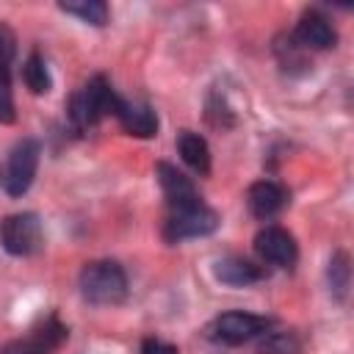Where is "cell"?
Instances as JSON below:
<instances>
[{
    "instance_id": "14",
    "label": "cell",
    "mask_w": 354,
    "mask_h": 354,
    "mask_svg": "<svg viewBox=\"0 0 354 354\" xmlns=\"http://www.w3.org/2000/svg\"><path fill=\"white\" fill-rule=\"evenodd\" d=\"M326 279H329L332 296L343 301L346 293H348V285H351V260H348V254H346L343 249L332 252L329 266H326Z\"/></svg>"
},
{
    "instance_id": "7",
    "label": "cell",
    "mask_w": 354,
    "mask_h": 354,
    "mask_svg": "<svg viewBox=\"0 0 354 354\" xmlns=\"http://www.w3.org/2000/svg\"><path fill=\"white\" fill-rule=\"evenodd\" d=\"M254 252L263 263L268 266H279V268H290L299 257V249H296V241L288 230L282 227H263L257 235H254Z\"/></svg>"
},
{
    "instance_id": "18",
    "label": "cell",
    "mask_w": 354,
    "mask_h": 354,
    "mask_svg": "<svg viewBox=\"0 0 354 354\" xmlns=\"http://www.w3.org/2000/svg\"><path fill=\"white\" fill-rule=\"evenodd\" d=\"M66 335H69V329H66V326L58 321V315H47V318H44V324H41V326H39V329H36L30 337H36V340H39V343H41V346L50 351V348L61 346Z\"/></svg>"
},
{
    "instance_id": "17",
    "label": "cell",
    "mask_w": 354,
    "mask_h": 354,
    "mask_svg": "<svg viewBox=\"0 0 354 354\" xmlns=\"http://www.w3.org/2000/svg\"><path fill=\"white\" fill-rule=\"evenodd\" d=\"M61 11L72 14V17H80L83 22L88 25H105L108 22V6L102 0H77V3H61L58 6Z\"/></svg>"
},
{
    "instance_id": "16",
    "label": "cell",
    "mask_w": 354,
    "mask_h": 354,
    "mask_svg": "<svg viewBox=\"0 0 354 354\" xmlns=\"http://www.w3.org/2000/svg\"><path fill=\"white\" fill-rule=\"evenodd\" d=\"M301 343L293 332H263L257 337V354H299Z\"/></svg>"
},
{
    "instance_id": "12",
    "label": "cell",
    "mask_w": 354,
    "mask_h": 354,
    "mask_svg": "<svg viewBox=\"0 0 354 354\" xmlns=\"http://www.w3.org/2000/svg\"><path fill=\"white\" fill-rule=\"evenodd\" d=\"M155 171H158V183H160V191H163L169 207H180V205H188V202L202 199V196L196 194L194 183H191L177 166L160 160V163L155 166Z\"/></svg>"
},
{
    "instance_id": "8",
    "label": "cell",
    "mask_w": 354,
    "mask_h": 354,
    "mask_svg": "<svg viewBox=\"0 0 354 354\" xmlns=\"http://www.w3.org/2000/svg\"><path fill=\"white\" fill-rule=\"evenodd\" d=\"M290 36L296 39V44L301 50H329L337 41V33H335L332 22L321 11H313V8L299 17L296 30Z\"/></svg>"
},
{
    "instance_id": "9",
    "label": "cell",
    "mask_w": 354,
    "mask_h": 354,
    "mask_svg": "<svg viewBox=\"0 0 354 354\" xmlns=\"http://www.w3.org/2000/svg\"><path fill=\"white\" fill-rule=\"evenodd\" d=\"M213 274H216V279L221 285H230V288H249V285H254V282H260V279L268 277L266 266H257L254 260L235 257V254L216 260Z\"/></svg>"
},
{
    "instance_id": "1",
    "label": "cell",
    "mask_w": 354,
    "mask_h": 354,
    "mask_svg": "<svg viewBox=\"0 0 354 354\" xmlns=\"http://www.w3.org/2000/svg\"><path fill=\"white\" fill-rule=\"evenodd\" d=\"M119 102V94L111 88V83L105 80V75H94L86 86H80L72 100H69V122L77 133H88L91 127L100 124V119L113 116Z\"/></svg>"
},
{
    "instance_id": "5",
    "label": "cell",
    "mask_w": 354,
    "mask_h": 354,
    "mask_svg": "<svg viewBox=\"0 0 354 354\" xmlns=\"http://www.w3.org/2000/svg\"><path fill=\"white\" fill-rule=\"evenodd\" d=\"M39 155H41V147L36 138H22L14 144L6 163V174H3V191L8 196H22L30 188L39 169Z\"/></svg>"
},
{
    "instance_id": "20",
    "label": "cell",
    "mask_w": 354,
    "mask_h": 354,
    "mask_svg": "<svg viewBox=\"0 0 354 354\" xmlns=\"http://www.w3.org/2000/svg\"><path fill=\"white\" fill-rule=\"evenodd\" d=\"M207 122L213 124V127H232L235 124V116H232V111H230V105L221 100V97H210L207 100Z\"/></svg>"
},
{
    "instance_id": "2",
    "label": "cell",
    "mask_w": 354,
    "mask_h": 354,
    "mask_svg": "<svg viewBox=\"0 0 354 354\" xmlns=\"http://www.w3.org/2000/svg\"><path fill=\"white\" fill-rule=\"evenodd\" d=\"M77 288H80V296L88 304L111 307V304L124 301L127 277H124V268L116 260H91L80 268Z\"/></svg>"
},
{
    "instance_id": "11",
    "label": "cell",
    "mask_w": 354,
    "mask_h": 354,
    "mask_svg": "<svg viewBox=\"0 0 354 354\" xmlns=\"http://www.w3.org/2000/svg\"><path fill=\"white\" fill-rule=\"evenodd\" d=\"M113 116L119 119L124 133H130L136 138H152L158 133V113L147 102H130V100L119 97Z\"/></svg>"
},
{
    "instance_id": "4",
    "label": "cell",
    "mask_w": 354,
    "mask_h": 354,
    "mask_svg": "<svg viewBox=\"0 0 354 354\" xmlns=\"http://www.w3.org/2000/svg\"><path fill=\"white\" fill-rule=\"evenodd\" d=\"M216 227H218L216 210L207 207L202 199H196V202H188V205H180V207H169L163 235H166V241L177 243V241H185V238L210 235V232H216Z\"/></svg>"
},
{
    "instance_id": "10",
    "label": "cell",
    "mask_w": 354,
    "mask_h": 354,
    "mask_svg": "<svg viewBox=\"0 0 354 354\" xmlns=\"http://www.w3.org/2000/svg\"><path fill=\"white\" fill-rule=\"evenodd\" d=\"M246 205H249V213L254 218H271V216L285 210L288 191L279 183H274V180H257V183L249 185Z\"/></svg>"
},
{
    "instance_id": "21",
    "label": "cell",
    "mask_w": 354,
    "mask_h": 354,
    "mask_svg": "<svg viewBox=\"0 0 354 354\" xmlns=\"http://www.w3.org/2000/svg\"><path fill=\"white\" fill-rule=\"evenodd\" d=\"M14 55H17V36L8 25L0 22V69H11Z\"/></svg>"
},
{
    "instance_id": "15",
    "label": "cell",
    "mask_w": 354,
    "mask_h": 354,
    "mask_svg": "<svg viewBox=\"0 0 354 354\" xmlns=\"http://www.w3.org/2000/svg\"><path fill=\"white\" fill-rule=\"evenodd\" d=\"M22 83L30 88V94H47L53 88V77L47 69V61L39 53H30L22 64Z\"/></svg>"
},
{
    "instance_id": "6",
    "label": "cell",
    "mask_w": 354,
    "mask_h": 354,
    "mask_svg": "<svg viewBox=\"0 0 354 354\" xmlns=\"http://www.w3.org/2000/svg\"><path fill=\"white\" fill-rule=\"evenodd\" d=\"M0 243L14 257H28L41 246V221L36 213H11L0 221Z\"/></svg>"
},
{
    "instance_id": "23",
    "label": "cell",
    "mask_w": 354,
    "mask_h": 354,
    "mask_svg": "<svg viewBox=\"0 0 354 354\" xmlns=\"http://www.w3.org/2000/svg\"><path fill=\"white\" fill-rule=\"evenodd\" d=\"M141 354H177V348L166 340H158V337H147L141 343Z\"/></svg>"
},
{
    "instance_id": "19",
    "label": "cell",
    "mask_w": 354,
    "mask_h": 354,
    "mask_svg": "<svg viewBox=\"0 0 354 354\" xmlns=\"http://www.w3.org/2000/svg\"><path fill=\"white\" fill-rule=\"evenodd\" d=\"M14 119L17 113L11 97V69H0V124H11Z\"/></svg>"
},
{
    "instance_id": "22",
    "label": "cell",
    "mask_w": 354,
    "mask_h": 354,
    "mask_svg": "<svg viewBox=\"0 0 354 354\" xmlns=\"http://www.w3.org/2000/svg\"><path fill=\"white\" fill-rule=\"evenodd\" d=\"M0 354H50L36 337H25V340H11L0 348Z\"/></svg>"
},
{
    "instance_id": "3",
    "label": "cell",
    "mask_w": 354,
    "mask_h": 354,
    "mask_svg": "<svg viewBox=\"0 0 354 354\" xmlns=\"http://www.w3.org/2000/svg\"><path fill=\"white\" fill-rule=\"evenodd\" d=\"M274 326V318L268 315H254V313H243V310H232V313H221L216 315L205 335L216 343H224V346H241L246 340H254L260 337L263 332H268Z\"/></svg>"
},
{
    "instance_id": "13",
    "label": "cell",
    "mask_w": 354,
    "mask_h": 354,
    "mask_svg": "<svg viewBox=\"0 0 354 354\" xmlns=\"http://www.w3.org/2000/svg\"><path fill=\"white\" fill-rule=\"evenodd\" d=\"M177 152L185 160V166H191L196 174H207L210 171V147L199 133L183 130L177 136Z\"/></svg>"
}]
</instances>
